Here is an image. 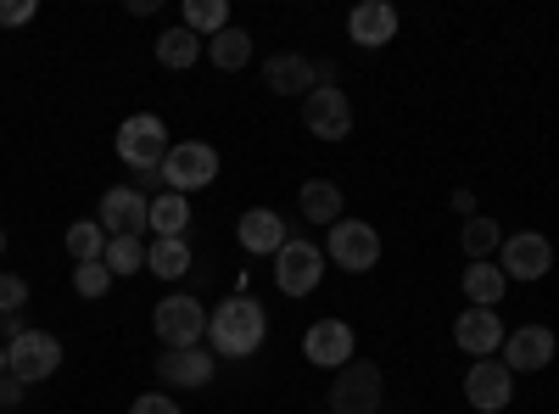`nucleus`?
I'll list each match as a JSON object with an SVG mask.
<instances>
[{"label":"nucleus","mask_w":559,"mask_h":414,"mask_svg":"<svg viewBox=\"0 0 559 414\" xmlns=\"http://www.w3.org/2000/svg\"><path fill=\"white\" fill-rule=\"evenodd\" d=\"M453 213L459 218H476V191H453Z\"/></svg>","instance_id":"obj_36"},{"label":"nucleus","mask_w":559,"mask_h":414,"mask_svg":"<svg viewBox=\"0 0 559 414\" xmlns=\"http://www.w3.org/2000/svg\"><path fill=\"white\" fill-rule=\"evenodd\" d=\"M297 208H302V218L308 224H336V218H347L342 208V186H331V179H308L302 186V197H297Z\"/></svg>","instance_id":"obj_21"},{"label":"nucleus","mask_w":559,"mask_h":414,"mask_svg":"<svg viewBox=\"0 0 559 414\" xmlns=\"http://www.w3.org/2000/svg\"><path fill=\"white\" fill-rule=\"evenodd\" d=\"M102 252H107L102 218H73V224H68V258H73V263H96Z\"/></svg>","instance_id":"obj_28"},{"label":"nucleus","mask_w":559,"mask_h":414,"mask_svg":"<svg viewBox=\"0 0 559 414\" xmlns=\"http://www.w3.org/2000/svg\"><path fill=\"white\" fill-rule=\"evenodd\" d=\"M459 247H464V258H471V263H487V258L503 247V224H498V218H487V213L464 218V229H459Z\"/></svg>","instance_id":"obj_24"},{"label":"nucleus","mask_w":559,"mask_h":414,"mask_svg":"<svg viewBox=\"0 0 559 414\" xmlns=\"http://www.w3.org/2000/svg\"><path fill=\"white\" fill-rule=\"evenodd\" d=\"M269 336V314L252 292H236L224 297L213 314H207V342H213V358H252Z\"/></svg>","instance_id":"obj_1"},{"label":"nucleus","mask_w":559,"mask_h":414,"mask_svg":"<svg viewBox=\"0 0 559 414\" xmlns=\"http://www.w3.org/2000/svg\"><path fill=\"white\" fill-rule=\"evenodd\" d=\"M102 229L107 236H146L152 229V197L134 191V186L102 191Z\"/></svg>","instance_id":"obj_12"},{"label":"nucleus","mask_w":559,"mask_h":414,"mask_svg":"<svg viewBox=\"0 0 559 414\" xmlns=\"http://www.w3.org/2000/svg\"><path fill=\"white\" fill-rule=\"evenodd\" d=\"M34 0H0V28H23V23H34Z\"/></svg>","instance_id":"obj_33"},{"label":"nucleus","mask_w":559,"mask_h":414,"mask_svg":"<svg viewBox=\"0 0 559 414\" xmlns=\"http://www.w3.org/2000/svg\"><path fill=\"white\" fill-rule=\"evenodd\" d=\"M168 152H174V141H168V123H163L157 113H134V118L118 123V157H123L134 174L157 179V168H163Z\"/></svg>","instance_id":"obj_2"},{"label":"nucleus","mask_w":559,"mask_h":414,"mask_svg":"<svg viewBox=\"0 0 559 414\" xmlns=\"http://www.w3.org/2000/svg\"><path fill=\"white\" fill-rule=\"evenodd\" d=\"M152 331L163 347H202L207 336V308L191 297V292H168L157 308H152Z\"/></svg>","instance_id":"obj_5"},{"label":"nucleus","mask_w":559,"mask_h":414,"mask_svg":"<svg viewBox=\"0 0 559 414\" xmlns=\"http://www.w3.org/2000/svg\"><path fill=\"white\" fill-rule=\"evenodd\" d=\"M503 281H543V274L554 269V247L548 236H537V229H515V236H503Z\"/></svg>","instance_id":"obj_13"},{"label":"nucleus","mask_w":559,"mask_h":414,"mask_svg":"<svg viewBox=\"0 0 559 414\" xmlns=\"http://www.w3.org/2000/svg\"><path fill=\"white\" fill-rule=\"evenodd\" d=\"M102 263L112 269V281H118V274H140V269H146V241H140V236H107Z\"/></svg>","instance_id":"obj_29"},{"label":"nucleus","mask_w":559,"mask_h":414,"mask_svg":"<svg viewBox=\"0 0 559 414\" xmlns=\"http://www.w3.org/2000/svg\"><path fill=\"white\" fill-rule=\"evenodd\" d=\"M554 353H559V342H554L548 326H521V331H509V336H503V370H509V376L548 370Z\"/></svg>","instance_id":"obj_14"},{"label":"nucleus","mask_w":559,"mask_h":414,"mask_svg":"<svg viewBox=\"0 0 559 414\" xmlns=\"http://www.w3.org/2000/svg\"><path fill=\"white\" fill-rule=\"evenodd\" d=\"M263 84L274 90V96H313L319 90V62H308V57H297V51H286V57H269L263 62Z\"/></svg>","instance_id":"obj_19"},{"label":"nucleus","mask_w":559,"mask_h":414,"mask_svg":"<svg viewBox=\"0 0 559 414\" xmlns=\"http://www.w3.org/2000/svg\"><path fill=\"white\" fill-rule=\"evenodd\" d=\"M302 123H308V134H319V141H347V134H353V102H347V90L319 84L313 96L302 102Z\"/></svg>","instance_id":"obj_9"},{"label":"nucleus","mask_w":559,"mask_h":414,"mask_svg":"<svg viewBox=\"0 0 559 414\" xmlns=\"http://www.w3.org/2000/svg\"><path fill=\"white\" fill-rule=\"evenodd\" d=\"M459 292H464V303H471V308H498L503 292H509V281H503V269L487 258V263L459 269Z\"/></svg>","instance_id":"obj_20"},{"label":"nucleus","mask_w":559,"mask_h":414,"mask_svg":"<svg viewBox=\"0 0 559 414\" xmlns=\"http://www.w3.org/2000/svg\"><path fill=\"white\" fill-rule=\"evenodd\" d=\"M23 403V381L17 376H0V409H17Z\"/></svg>","instance_id":"obj_35"},{"label":"nucleus","mask_w":559,"mask_h":414,"mask_svg":"<svg viewBox=\"0 0 559 414\" xmlns=\"http://www.w3.org/2000/svg\"><path fill=\"white\" fill-rule=\"evenodd\" d=\"M207 51V39H197L191 28H163L157 34V62L163 68H174V73H185V68H197V57Z\"/></svg>","instance_id":"obj_23"},{"label":"nucleus","mask_w":559,"mask_h":414,"mask_svg":"<svg viewBox=\"0 0 559 414\" xmlns=\"http://www.w3.org/2000/svg\"><path fill=\"white\" fill-rule=\"evenodd\" d=\"M236 241H241V252H252V258H274L280 247L292 241V224L280 218L274 208H247V213L236 218Z\"/></svg>","instance_id":"obj_16"},{"label":"nucleus","mask_w":559,"mask_h":414,"mask_svg":"<svg viewBox=\"0 0 559 414\" xmlns=\"http://www.w3.org/2000/svg\"><path fill=\"white\" fill-rule=\"evenodd\" d=\"M381 398H386V376L369 358H353L331 381V414H381Z\"/></svg>","instance_id":"obj_6"},{"label":"nucleus","mask_w":559,"mask_h":414,"mask_svg":"<svg viewBox=\"0 0 559 414\" xmlns=\"http://www.w3.org/2000/svg\"><path fill=\"white\" fill-rule=\"evenodd\" d=\"M347 34H353V45H364V51H381V45L397 39V7L392 0H358V7L347 12Z\"/></svg>","instance_id":"obj_18"},{"label":"nucleus","mask_w":559,"mask_h":414,"mask_svg":"<svg viewBox=\"0 0 559 414\" xmlns=\"http://www.w3.org/2000/svg\"><path fill=\"white\" fill-rule=\"evenodd\" d=\"M207 62H213V68H224V73L247 68V62H252V34L229 23L224 34H213V39H207Z\"/></svg>","instance_id":"obj_25"},{"label":"nucleus","mask_w":559,"mask_h":414,"mask_svg":"<svg viewBox=\"0 0 559 414\" xmlns=\"http://www.w3.org/2000/svg\"><path fill=\"white\" fill-rule=\"evenodd\" d=\"M57 364H62V342H57L51 331H23V336L7 347V376H17L23 387L51 381Z\"/></svg>","instance_id":"obj_8"},{"label":"nucleus","mask_w":559,"mask_h":414,"mask_svg":"<svg viewBox=\"0 0 559 414\" xmlns=\"http://www.w3.org/2000/svg\"><path fill=\"white\" fill-rule=\"evenodd\" d=\"M353 326L347 319H319V326H308L302 336V358L313 364V370H347L353 364Z\"/></svg>","instance_id":"obj_11"},{"label":"nucleus","mask_w":559,"mask_h":414,"mask_svg":"<svg viewBox=\"0 0 559 414\" xmlns=\"http://www.w3.org/2000/svg\"><path fill=\"white\" fill-rule=\"evenodd\" d=\"M23 331H28V326H23V314H0V347H12Z\"/></svg>","instance_id":"obj_34"},{"label":"nucleus","mask_w":559,"mask_h":414,"mask_svg":"<svg viewBox=\"0 0 559 414\" xmlns=\"http://www.w3.org/2000/svg\"><path fill=\"white\" fill-rule=\"evenodd\" d=\"M324 281V252L313 247V241H286L274 252V286H280V297H308L313 286Z\"/></svg>","instance_id":"obj_7"},{"label":"nucleus","mask_w":559,"mask_h":414,"mask_svg":"<svg viewBox=\"0 0 559 414\" xmlns=\"http://www.w3.org/2000/svg\"><path fill=\"white\" fill-rule=\"evenodd\" d=\"M0 252H7V229H0Z\"/></svg>","instance_id":"obj_38"},{"label":"nucleus","mask_w":559,"mask_h":414,"mask_svg":"<svg viewBox=\"0 0 559 414\" xmlns=\"http://www.w3.org/2000/svg\"><path fill=\"white\" fill-rule=\"evenodd\" d=\"M324 258L347 274H369L381 263V229L369 218H336L331 236H324Z\"/></svg>","instance_id":"obj_3"},{"label":"nucleus","mask_w":559,"mask_h":414,"mask_svg":"<svg viewBox=\"0 0 559 414\" xmlns=\"http://www.w3.org/2000/svg\"><path fill=\"white\" fill-rule=\"evenodd\" d=\"M218 376V358H213V347H163V358H157V381L163 387H207Z\"/></svg>","instance_id":"obj_15"},{"label":"nucleus","mask_w":559,"mask_h":414,"mask_svg":"<svg viewBox=\"0 0 559 414\" xmlns=\"http://www.w3.org/2000/svg\"><path fill=\"white\" fill-rule=\"evenodd\" d=\"M157 179H163V191H174V197L207 191L213 179H218V152H213L207 141H179V146L163 157Z\"/></svg>","instance_id":"obj_4"},{"label":"nucleus","mask_w":559,"mask_h":414,"mask_svg":"<svg viewBox=\"0 0 559 414\" xmlns=\"http://www.w3.org/2000/svg\"><path fill=\"white\" fill-rule=\"evenodd\" d=\"M464 398L476 414H503L515 403V376L503 370V358H476L471 376H464Z\"/></svg>","instance_id":"obj_10"},{"label":"nucleus","mask_w":559,"mask_h":414,"mask_svg":"<svg viewBox=\"0 0 559 414\" xmlns=\"http://www.w3.org/2000/svg\"><path fill=\"white\" fill-rule=\"evenodd\" d=\"M146 269L157 274V281H179V274H191V241H152L146 247Z\"/></svg>","instance_id":"obj_27"},{"label":"nucleus","mask_w":559,"mask_h":414,"mask_svg":"<svg viewBox=\"0 0 559 414\" xmlns=\"http://www.w3.org/2000/svg\"><path fill=\"white\" fill-rule=\"evenodd\" d=\"M179 28H191L197 39L207 34H224L229 28V0H185V7H179Z\"/></svg>","instance_id":"obj_26"},{"label":"nucleus","mask_w":559,"mask_h":414,"mask_svg":"<svg viewBox=\"0 0 559 414\" xmlns=\"http://www.w3.org/2000/svg\"><path fill=\"white\" fill-rule=\"evenodd\" d=\"M23 303H28V281L12 269H0V314H23Z\"/></svg>","instance_id":"obj_31"},{"label":"nucleus","mask_w":559,"mask_h":414,"mask_svg":"<svg viewBox=\"0 0 559 414\" xmlns=\"http://www.w3.org/2000/svg\"><path fill=\"white\" fill-rule=\"evenodd\" d=\"M0 376H7V347H0Z\"/></svg>","instance_id":"obj_37"},{"label":"nucleus","mask_w":559,"mask_h":414,"mask_svg":"<svg viewBox=\"0 0 559 414\" xmlns=\"http://www.w3.org/2000/svg\"><path fill=\"white\" fill-rule=\"evenodd\" d=\"M73 292L90 297V303L107 297V292H112V269H107L102 258H96V263H73Z\"/></svg>","instance_id":"obj_30"},{"label":"nucleus","mask_w":559,"mask_h":414,"mask_svg":"<svg viewBox=\"0 0 559 414\" xmlns=\"http://www.w3.org/2000/svg\"><path fill=\"white\" fill-rule=\"evenodd\" d=\"M129 414H185L168 392H140L134 403H129Z\"/></svg>","instance_id":"obj_32"},{"label":"nucleus","mask_w":559,"mask_h":414,"mask_svg":"<svg viewBox=\"0 0 559 414\" xmlns=\"http://www.w3.org/2000/svg\"><path fill=\"white\" fill-rule=\"evenodd\" d=\"M453 342H459V353H471V358L503 353V319H498V308H464L453 319Z\"/></svg>","instance_id":"obj_17"},{"label":"nucleus","mask_w":559,"mask_h":414,"mask_svg":"<svg viewBox=\"0 0 559 414\" xmlns=\"http://www.w3.org/2000/svg\"><path fill=\"white\" fill-rule=\"evenodd\" d=\"M185 229H191V197L157 191V197H152V236H163V241H185Z\"/></svg>","instance_id":"obj_22"}]
</instances>
